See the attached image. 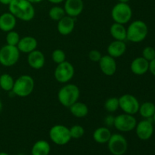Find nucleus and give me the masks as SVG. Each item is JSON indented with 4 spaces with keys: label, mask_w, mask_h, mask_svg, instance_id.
<instances>
[{
    "label": "nucleus",
    "mask_w": 155,
    "mask_h": 155,
    "mask_svg": "<svg viewBox=\"0 0 155 155\" xmlns=\"http://www.w3.org/2000/svg\"><path fill=\"white\" fill-rule=\"evenodd\" d=\"M104 109L109 113H114L116 112L120 108L119 104V98L117 97H110L107 98L105 101L104 104Z\"/></svg>",
    "instance_id": "nucleus-28"
},
{
    "label": "nucleus",
    "mask_w": 155,
    "mask_h": 155,
    "mask_svg": "<svg viewBox=\"0 0 155 155\" xmlns=\"http://www.w3.org/2000/svg\"><path fill=\"white\" fill-rule=\"evenodd\" d=\"M8 6L9 12L17 19L27 22L34 18L35 8L33 3L28 0H12Z\"/></svg>",
    "instance_id": "nucleus-1"
},
{
    "label": "nucleus",
    "mask_w": 155,
    "mask_h": 155,
    "mask_svg": "<svg viewBox=\"0 0 155 155\" xmlns=\"http://www.w3.org/2000/svg\"><path fill=\"white\" fill-rule=\"evenodd\" d=\"M0 155H9V154L6 152H0Z\"/></svg>",
    "instance_id": "nucleus-41"
},
{
    "label": "nucleus",
    "mask_w": 155,
    "mask_h": 155,
    "mask_svg": "<svg viewBox=\"0 0 155 155\" xmlns=\"http://www.w3.org/2000/svg\"><path fill=\"white\" fill-rule=\"evenodd\" d=\"M137 120L134 115L129 114H121L115 117L114 127L117 130L122 133H128L135 130Z\"/></svg>",
    "instance_id": "nucleus-10"
},
{
    "label": "nucleus",
    "mask_w": 155,
    "mask_h": 155,
    "mask_svg": "<svg viewBox=\"0 0 155 155\" xmlns=\"http://www.w3.org/2000/svg\"><path fill=\"white\" fill-rule=\"evenodd\" d=\"M70 129V133H71V139H79L83 137L85 134V130L82 126L80 125H74Z\"/></svg>",
    "instance_id": "nucleus-31"
},
{
    "label": "nucleus",
    "mask_w": 155,
    "mask_h": 155,
    "mask_svg": "<svg viewBox=\"0 0 155 155\" xmlns=\"http://www.w3.org/2000/svg\"><path fill=\"white\" fill-rule=\"evenodd\" d=\"M51 59L57 64L65 61H66V54H65V51L64 50L61 49V48L54 49L52 51V53H51Z\"/></svg>",
    "instance_id": "nucleus-30"
},
{
    "label": "nucleus",
    "mask_w": 155,
    "mask_h": 155,
    "mask_svg": "<svg viewBox=\"0 0 155 155\" xmlns=\"http://www.w3.org/2000/svg\"><path fill=\"white\" fill-rule=\"evenodd\" d=\"M2 108H3V104H2V101H1V99H0V113L2 112Z\"/></svg>",
    "instance_id": "nucleus-39"
},
{
    "label": "nucleus",
    "mask_w": 155,
    "mask_h": 155,
    "mask_svg": "<svg viewBox=\"0 0 155 155\" xmlns=\"http://www.w3.org/2000/svg\"><path fill=\"white\" fill-rule=\"evenodd\" d=\"M112 133L108 127H101L97 128L92 134L94 141L98 144H106L108 142Z\"/></svg>",
    "instance_id": "nucleus-21"
},
{
    "label": "nucleus",
    "mask_w": 155,
    "mask_h": 155,
    "mask_svg": "<svg viewBox=\"0 0 155 155\" xmlns=\"http://www.w3.org/2000/svg\"><path fill=\"white\" fill-rule=\"evenodd\" d=\"M75 28V18L65 15L60 21H58L57 29L62 36L70 35Z\"/></svg>",
    "instance_id": "nucleus-15"
},
{
    "label": "nucleus",
    "mask_w": 155,
    "mask_h": 155,
    "mask_svg": "<svg viewBox=\"0 0 155 155\" xmlns=\"http://www.w3.org/2000/svg\"><path fill=\"white\" fill-rule=\"evenodd\" d=\"M49 2L52 3V4H55V5H58V4H60V3L63 2H64V0H48Z\"/></svg>",
    "instance_id": "nucleus-36"
},
{
    "label": "nucleus",
    "mask_w": 155,
    "mask_h": 155,
    "mask_svg": "<svg viewBox=\"0 0 155 155\" xmlns=\"http://www.w3.org/2000/svg\"><path fill=\"white\" fill-rule=\"evenodd\" d=\"M19 49L17 46L6 45L0 48V64L4 67H12L16 64L20 58Z\"/></svg>",
    "instance_id": "nucleus-6"
},
{
    "label": "nucleus",
    "mask_w": 155,
    "mask_h": 155,
    "mask_svg": "<svg viewBox=\"0 0 155 155\" xmlns=\"http://www.w3.org/2000/svg\"><path fill=\"white\" fill-rule=\"evenodd\" d=\"M80 95L78 86L73 83H68L62 86L58 92V99L59 103L64 107H70L77 102Z\"/></svg>",
    "instance_id": "nucleus-3"
},
{
    "label": "nucleus",
    "mask_w": 155,
    "mask_h": 155,
    "mask_svg": "<svg viewBox=\"0 0 155 155\" xmlns=\"http://www.w3.org/2000/svg\"><path fill=\"white\" fill-rule=\"evenodd\" d=\"M65 15H66V13H65V11L64 9V8L58 5L51 7L50 8L49 12H48V16H49V18L54 21H60Z\"/></svg>",
    "instance_id": "nucleus-27"
},
{
    "label": "nucleus",
    "mask_w": 155,
    "mask_h": 155,
    "mask_svg": "<svg viewBox=\"0 0 155 155\" xmlns=\"http://www.w3.org/2000/svg\"><path fill=\"white\" fill-rule=\"evenodd\" d=\"M114 119H115V117H114L113 115L111 114H109L107 115V116H106L104 120V125H105L107 127H113L114 124Z\"/></svg>",
    "instance_id": "nucleus-34"
},
{
    "label": "nucleus",
    "mask_w": 155,
    "mask_h": 155,
    "mask_svg": "<svg viewBox=\"0 0 155 155\" xmlns=\"http://www.w3.org/2000/svg\"><path fill=\"white\" fill-rule=\"evenodd\" d=\"M155 112V104L151 101H145L140 104L139 113L144 119H152Z\"/></svg>",
    "instance_id": "nucleus-25"
},
{
    "label": "nucleus",
    "mask_w": 155,
    "mask_h": 155,
    "mask_svg": "<svg viewBox=\"0 0 155 155\" xmlns=\"http://www.w3.org/2000/svg\"><path fill=\"white\" fill-rule=\"evenodd\" d=\"M17 18L10 12H5L0 15V30L8 33L15 28Z\"/></svg>",
    "instance_id": "nucleus-20"
},
{
    "label": "nucleus",
    "mask_w": 155,
    "mask_h": 155,
    "mask_svg": "<svg viewBox=\"0 0 155 155\" xmlns=\"http://www.w3.org/2000/svg\"><path fill=\"white\" fill-rule=\"evenodd\" d=\"M130 70L135 75H144L149 71V61L144 58L142 56L136 58L131 62Z\"/></svg>",
    "instance_id": "nucleus-17"
},
{
    "label": "nucleus",
    "mask_w": 155,
    "mask_h": 155,
    "mask_svg": "<svg viewBox=\"0 0 155 155\" xmlns=\"http://www.w3.org/2000/svg\"><path fill=\"white\" fill-rule=\"evenodd\" d=\"M51 151V146L47 141L38 140L31 148V155H48Z\"/></svg>",
    "instance_id": "nucleus-23"
},
{
    "label": "nucleus",
    "mask_w": 155,
    "mask_h": 155,
    "mask_svg": "<svg viewBox=\"0 0 155 155\" xmlns=\"http://www.w3.org/2000/svg\"><path fill=\"white\" fill-rule=\"evenodd\" d=\"M110 33L114 40H127V28L124 24L114 23L110 27Z\"/></svg>",
    "instance_id": "nucleus-22"
},
{
    "label": "nucleus",
    "mask_w": 155,
    "mask_h": 155,
    "mask_svg": "<svg viewBox=\"0 0 155 155\" xmlns=\"http://www.w3.org/2000/svg\"><path fill=\"white\" fill-rule=\"evenodd\" d=\"M64 9L66 15L76 18L81 15L84 9L83 0H64Z\"/></svg>",
    "instance_id": "nucleus-14"
},
{
    "label": "nucleus",
    "mask_w": 155,
    "mask_h": 155,
    "mask_svg": "<svg viewBox=\"0 0 155 155\" xmlns=\"http://www.w3.org/2000/svg\"><path fill=\"white\" fill-rule=\"evenodd\" d=\"M98 65L101 72L108 77L114 75L117 69L116 60L109 54L103 55L98 61Z\"/></svg>",
    "instance_id": "nucleus-13"
},
{
    "label": "nucleus",
    "mask_w": 155,
    "mask_h": 155,
    "mask_svg": "<svg viewBox=\"0 0 155 155\" xmlns=\"http://www.w3.org/2000/svg\"><path fill=\"white\" fill-rule=\"evenodd\" d=\"M35 88L34 79L30 75H21L15 80L12 92L16 96L26 98L32 94Z\"/></svg>",
    "instance_id": "nucleus-4"
},
{
    "label": "nucleus",
    "mask_w": 155,
    "mask_h": 155,
    "mask_svg": "<svg viewBox=\"0 0 155 155\" xmlns=\"http://www.w3.org/2000/svg\"><path fill=\"white\" fill-rule=\"evenodd\" d=\"M110 15L115 23L126 24L133 17V10L128 3L118 2L112 8Z\"/></svg>",
    "instance_id": "nucleus-5"
},
{
    "label": "nucleus",
    "mask_w": 155,
    "mask_h": 155,
    "mask_svg": "<svg viewBox=\"0 0 155 155\" xmlns=\"http://www.w3.org/2000/svg\"><path fill=\"white\" fill-rule=\"evenodd\" d=\"M152 122V119H145L137 123L135 130L139 139L146 141L151 139L154 133V126Z\"/></svg>",
    "instance_id": "nucleus-12"
},
{
    "label": "nucleus",
    "mask_w": 155,
    "mask_h": 155,
    "mask_svg": "<svg viewBox=\"0 0 155 155\" xmlns=\"http://www.w3.org/2000/svg\"><path fill=\"white\" fill-rule=\"evenodd\" d=\"M75 74L74 67L71 62L65 61L57 64L54 72L55 80L60 83H67L71 81Z\"/></svg>",
    "instance_id": "nucleus-8"
},
{
    "label": "nucleus",
    "mask_w": 155,
    "mask_h": 155,
    "mask_svg": "<svg viewBox=\"0 0 155 155\" xmlns=\"http://www.w3.org/2000/svg\"><path fill=\"white\" fill-rule=\"evenodd\" d=\"M21 37L18 32L15 31V30H12L7 33V35L5 36L6 44L10 45H14V46H17L19 42Z\"/></svg>",
    "instance_id": "nucleus-29"
},
{
    "label": "nucleus",
    "mask_w": 155,
    "mask_h": 155,
    "mask_svg": "<svg viewBox=\"0 0 155 155\" xmlns=\"http://www.w3.org/2000/svg\"><path fill=\"white\" fill-rule=\"evenodd\" d=\"M120 108L126 114L135 115L139 112L140 103L136 96L131 94H124L119 98Z\"/></svg>",
    "instance_id": "nucleus-11"
},
{
    "label": "nucleus",
    "mask_w": 155,
    "mask_h": 155,
    "mask_svg": "<svg viewBox=\"0 0 155 155\" xmlns=\"http://www.w3.org/2000/svg\"><path fill=\"white\" fill-rule=\"evenodd\" d=\"M120 2H124V3H128L130 0H118Z\"/></svg>",
    "instance_id": "nucleus-40"
},
{
    "label": "nucleus",
    "mask_w": 155,
    "mask_h": 155,
    "mask_svg": "<svg viewBox=\"0 0 155 155\" xmlns=\"http://www.w3.org/2000/svg\"><path fill=\"white\" fill-rule=\"evenodd\" d=\"M28 1L30 2L31 3H33V4H36V3L41 2H42L43 0H28Z\"/></svg>",
    "instance_id": "nucleus-38"
},
{
    "label": "nucleus",
    "mask_w": 155,
    "mask_h": 155,
    "mask_svg": "<svg viewBox=\"0 0 155 155\" xmlns=\"http://www.w3.org/2000/svg\"><path fill=\"white\" fill-rule=\"evenodd\" d=\"M148 27L146 23L141 20H136L130 23L127 28V40L133 43H139L146 39Z\"/></svg>",
    "instance_id": "nucleus-2"
},
{
    "label": "nucleus",
    "mask_w": 155,
    "mask_h": 155,
    "mask_svg": "<svg viewBox=\"0 0 155 155\" xmlns=\"http://www.w3.org/2000/svg\"><path fill=\"white\" fill-rule=\"evenodd\" d=\"M37 45L38 42L36 38L31 36H27L21 38L17 47L19 49L20 52L29 54L31 51L36 50Z\"/></svg>",
    "instance_id": "nucleus-18"
},
{
    "label": "nucleus",
    "mask_w": 155,
    "mask_h": 155,
    "mask_svg": "<svg viewBox=\"0 0 155 155\" xmlns=\"http://www.w3.org/2000/svg\"><path fill=\"white\" fill-rule=\"evenodd\" d=\"M11 2L12 0H0V3L2 5H8Z\"/></svg>",
    "instance_id": "nucleus-37"
},
{
    "label": "nucleus",
    "mask_w": 155,
    "mask_h": 155,
    "mask_svg": "<svg viewBox=\"0 0 155 155\" xmlns=\"http://www.w3.org/2000/svg\"><path fill=\"white\" fill-rule=\"evenodd\" d=\"M151 74L155 77V58L149 62V71Z\"/></svg>",
    "instance_id": "nucleus-35"
},
{
    "label": "nucleus",
    "mask_w": 155,
    "mask_h": 155,
    "mask_svg": "<svg viewBox=\"0 0 155 155\" xmlns=\"http://www.w3.org/2000/svg\"><path fill=\"white\" fill-rule=\"evenodd\" d=\"M107 147L111 154L124 155L128 148V142L123 135L114 133L110 136L107 142Z\"/></svg>",
    "instance_id": "nucleus-9"
},
{
    "label": "nucleus",
    "mask_w": 155,
    "mask_h": 155,
    "mask_svg": "<svg viewBox=\"0 0 155 155\" xmlns=\"http://www.w3.org/2000/svg\"><path fill=\"white\" fill-rule=\"evenodd\" d=\"M49 138L51 142L57 145H65L71 140L70 129L61 124L54 125L50 129Z\"/></svg>",
    "instance_id": "nucleus-7"
},
{
    "label": "nucleus",
    "mask_w": 155,
    "mask_h": 155,
    "mask_svg": "<svg viewBox=\"0 0 155 155\" xmlns=\"http://www.w3.org/2000/svg\"><path fill=\"white\" fill-rule=\"evenodd\" d=\"M101 57H102L101 53L98 50H91L89 53V58L90 59V61H92L93 62H98V61L101 58Z\"/></svg>",
    "instance_id": "nucleus-33"
},
{
    "label": "nucleus",
    "mask_w": 155,
    "mask_h": 155,
    "mask_svg": "<svg viewBox=\"0 0 155 155\" xmlns=\"http://www.w3.org/2000/svg\"><path fill=\"white\" fill-rule=\"evenodd\" d=\"M15 83L12 76L8 74H3L0 75V88L5 92H10L12 90Z\"/></svg>",
    "instance_id": "nucleus-26"
},
{
    "label": "nucleus",
    "mask_w": 155,
    "mask_h": 155,
    "mask_svg": "<svg viewBox=\"0 0 155 155\" xmlns=\"http://www.w3.org/2000/svg\"><path fill=\"white\" fill-rule=\"evenodd\" d=\"M107 54L117 58L124 55L127 51V44L125 41L114 40L110 42L107 48Z\"/></svg>",
    "instance_id": "nucleus-19"
},
{
    "label": "nucleus",
    "mask_w": 155,
    "mask_h": 155,
    "mask_svg": "<svg viewBox=\"0 0 155 155\" xmlns=\"http://www.w3.org/2000/svg\"><path fill=\"white\" fill-rule=\"evenodd\" d=\"M27 63L29 66L34 70L42 68L45 63V58L43 53L39 50H34L27 55Z\"/></svg>",
    "instance_id": "nucleus-16"
},
{
    "label": "nucleus",
    "mask_w": 155,
    "mask_h": 155,
    "mask_svg": "<svg viewBox=\"0 0 155 155\" xmlns=\"http://www.w3.org/2000/svg\"><path fill=\"white\" fill-rule=\"evenodd\" d=\"M142 57L149 62L154 60L155 58V49L151 46H146L142 50Z\"/></svg>",
    "instance_id": "nucleus-32"
},
{
    "label": "nucleus",
    "mask_w": 155,
    "mask_h": 155,
    "mask_svg": "<svg viewBox=\"0 0 155 155\" xmlns=\"http://www.w3.org/2000/svg\"><path fill=\"white\" fill-rule=\"evenodd\" d=\"M70 111L73 116L77 118H83L86 117L89 114V107L85 103L78 101L73 104L69 107Z\"/></svg>",
    "instance_id": "nucleus-24"
},
{
    "label": "nucleus",
    "mask_w": 155,
    "mask_h": 155,
    "mask_svg": "<svg viewBox=\"0 0 155 155\" xmlns=\"http://www.w3.org/2000/svg\"><path fill=\"white\" fill-rule=\"evenodd\" d=\"M152 121H154V123L155 124V112H154V115H153V117H152Z\"/></svg>",
    "instance_id": "nucleus-42"
}]
</instances>
